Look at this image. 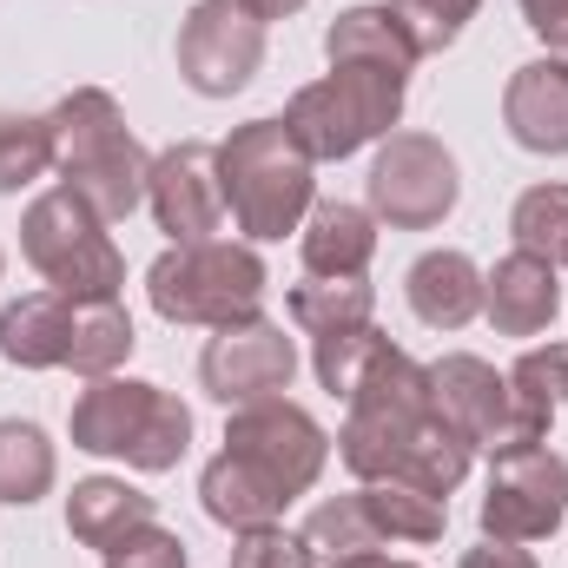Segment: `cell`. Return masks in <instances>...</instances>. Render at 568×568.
Returning a JSON list of instances; mask_svg holds the SVG:
<instances>
[{
	"mask_svg": "<svg viewBox=\"0 0 568 568\" xmlns=\"http://www.w3.org/2000/svg\"><path fill=\"white\" fill-rule=\"evenodd\" d=\"M483 311L503 337H536L549 331V317L562 311V278L549 258L536 252H509L496 258V272H483Z\"/></svg>",
	"mask_w": 568,
	"mask_h": 568,
	"instance_id": "18",
	"label": "cell"
},
{
	"mask_svg": "<svg viewBox=\"0 0 568 568\" xmlns=\"http://www.w3.org/2000/svg\"><path fill=\"white\" fill-rule=\"evenodd\" d=\"M509 232H516V252L568 265V185H529L509 212Z\"/></svg>",
	"mask_w": 568,
	"mask_h": 568,
	"instance_id": "25",
	"label": "cell"
},
{
	"mask_svg": "<svg viewBox=\"0 0 568 568\" xmlns=\"http://www.w3.org/2000/svg\"><path fill=\"white\" fill-rule=\"evenodd\" d=\"M404 291H410V311L429 331H463L483 311V272H476L469 252H424L410 265Z\"/></svg>",
	"mask_w": 568,
	"mask_h": 568,
	"instance_id": "21",
	"label": "cell"
},
{
	"mask_svg": "<svg viewBox=\"0 0 568 568\" xmlns=\"http://www.w3.org/2000/svg\"><path fill=\"white\" fill-rule=\"evenodd\" d=\"M529 33L549 47V60H568V0H516Z\"/></svg>",
	"mask_w": 568,
	"mask_h": 568,
	"instance_id": "32",
	"label": "cell"
},
{
	"mask_svg": "<svg viewBox=\"0 0 568 568\" xmlns=\"http://www.w3.org/2000/svg\"><path fill=\"white\" fill-rule=\"evenodd\" d=\"M73 449L87 456H120L145 476H165L179 469L185 443H192V410L159 390V384H140V377H93L80 397H73Z\"/></svg>",
	"mask_w": 568,
	"mask_h": 568,
	"instance_id": "6",
	"label": "cell"
},
{
	"mask_svg": "<svg viewBox=\"0 0 568 568\" xmlns=\"http://www.w3.org/2000/svg\"><path fill=\"white\" fill-rule=\"evenodd\" d=\"M133 317L120 311V297L106 304H80L67 291H27L0 311V357L20 371H80L113 377L133 357Z\"/></svg>",
	"mask_w": 568,
	"mask_h": 568,
	"instance_id": "4",
	"label": "cell"
},
{
	"mask_svg": "<svg viewBox=\"0 0 568 568\" xmlns=\"http://www.w3.org/2000/svg\"><path fill=\"white\" fill-rule=\"evenodd\" d=\"M384 331L377 324H357V331H331V337H311V364H317V384L331 390V397H351V384H357V371H364V357H371V344H377Z\"/></svg>",
	"mask_w": 568,
	"mask_h": 568,
	"instance_id": "27",
	"label": "cell"
},
{
	"mask_svg": "<svg viewBox=\"0 0 568 568\" xmlns=\"http://www.w3.org/2000/svg\"><path fill=\"white\" fill-rule=\"evenodd\" d=\"M456 568H536V556L523 542H483V549H469Z\"/></svg>",
	"mask_w": 568,
	"mask_h": 568,
	"instance_id": "33",
	"label": "cell"
},
{
	"mask_svg": "<svg viewBox=\"0 0 568 568\" xmlns=\"http://www.w3.org/2000/svg\"><path fill=\"white\" fill-rule=\"evenodd\" d=\"M344 404H351V417L337 429V456L357 483H404V489H424V496L449 503V489L469 476L476 449L436 410L429 364L397 351L390 337L371 344Z\"/></svg>",
	"mask_w": 568,
	"mask_h": 568,
	"instance_id": "1",
	"label": "cell"
},
{
	"mask_svg": "<svg viewBox=\"0 0 568 568\" xmlns=\"http://www.w3.org/2000/svg\"><path fill=\"white\" fill-rule=\"evenodd\" d=\"M377 258V219L364 205L324 199L304 212V272L311 278H364Z\"/></svg>",
	"mask_w": 568,
	"mask_h": 568,
	"instance_id": "19",
	"label": "cell"
},
{
	"mask_svg": "<svg viewBox=\"0 0 568 568\" xmlns=\"http://www.w3.org/2000/svg\"><path fill=\"white\" fill-rule=\"evenodd\" d=\"M311 152L291 140L284 120H245L232 140L219 145V192L225 212L245 239H284L311 212Z\"/></svg>",
	"mask_w": 568,
	"mask_h": 568,
	"instance_id": "5",
	"label": "cell"
},
{
	"mask_svg": "<svg viewBox=\"0 0 568 568\" xmlns=\"http://www.w3.org/2000/svg\"><path fill=\"white\" fill-rule=\"evenodd\" d=\"M568 516V463L536 443L489 456V496H483V536L489 542H542Z\"/></svg>",
	"mask_w": 568,
	"mask_h": 568,
	"instance_id": "13",
	"label": "cell"
},
{
	"mask_svg": "<svg viewBox=\"0 0 568 568\" xmlns=\"http://www.w3.org/2000/svg\"><path fill=\"white\" fill-rule=\"evenodd\" d=\"M53 469H60V463H53L47 429L20 424V417L0 424V503H13V509L40 503V496L53 489Z\"/></svg>",
	"mask_w": 568,
	"mask_h": 568,
	"instance_id": "24",
	"label": "cell"
},
{
	"mask_svg": "<svg viewBox=\"0 0 568 568\" xmlns=\"http://www.w3.org/2000/svg\"><path fill=\"white\" fill-rule=\"evenodd\" d=\"M377 311V291L364 278H304L291 284V324L304 337H331V331H357L371 324Z\"/></svg>",
	"mask_w": 568,
	"mask_h": 568,
	"instance_id": "23",
	"label": "cell"
},
{
	"mask_svg": "<svg viewBox=\"0 0 568 568\" xmlns=\"http://www.w3.org/2000/svg\"><path fill=\"white\" fill-rule=\"evenodd\" d=\"M317 556L304 549V536H284L278 523H265V529H239V542H232V568H311Z\"/></svg>",
	"mask_w": 568,
	"mask_h": 568,
	"instance_id": "30",
	"label": "cell"
},
{
	"mask_svg": "<svg viewBox=\"0 0 568 568\" xmlns=\"http://www.w3.org/2000/svg\"><path fill=\"white\" fill-rule=\"evenodd\" d=\"M145 205L159 219V232H172V245H205L225 225V192H219V145L179 140L152 159L145 179Z\"/></svg>",
	"mask_w": 568,
	"mask_h": 568,
	"instance_id": "16",
	"label": "cell"
},
{
	"mask_svg": "<svg viewBox=\"0 0 568 568\" xmlns=\"http://www.w3.org/2000/svg\"><path fill=\"white\" fill-rule=\"evenodd\" d=\"M20 252H27V265L47 278V291H67V297H80V304H106V297H120V284H126V258H120V245L106 239V219H100L87 199H73L67 185H60V192H40V199L27 205V219H20Z\"/></svg>",
	"mask_w": 568,
	"mask_h": 568,
	"instance_id": "8",
	"label": "cell"
},
{
	"mask_svg": "<svg viewBox=\"0 0 568 568\" xmlns=\"http://www.w3.org/2000/svg\"><path fill=\"white\" fill-rule=\"evenodd\" d=\"M449 529V503L424 496V489H404V483H364L337 503H317L304 516V549L317 562H357V556H377L384 542H443Z\"/></svg>",
	"mask_w": 568,
	"mask_h": 568,
	"instance_id": "10",
	"label": "cell"
},
{
	"mask_svg": "<svg viewBox=\"0 0 568 568\" xmlns=\"http://www.w3.org/2000/svg\"><path fill=\"white\" fill-rule=\"evenodd\" d=\"M265 60V20L245 0H199L179 27V80L205 100H232L252 87Z\"/></svg>",
	"mask_w": 568,
	"mask_h": 568,
	"instance_id": "14",
	"label": "cell"
},
{
	"mask_svg": "<svg viewBox=\"0 0 568 568\" xmlns=\"http://www.w3.org/2000/svg\"><path fill=\"white\" fill-rule=\"evenodd\" d=\"M106 568H185V542L172 536V529H159V523H145L133 529L120 549H106Z\"/></svg>",
	"mask_w": 568,
	"mask_h": 568,
	"instance_id": "31",
	"label": "cell"
},
{
	"mask_svg": "<svg viewBox=\"0 0 568 568\" xmlns=\"http://www.w3.org/2000/svg\"><path fill=\"white\" fill-rule=\"evenodd\" d=\"M404 87H410V73L390 60H337L324 80L291 93L284 126L311 159H351L371 140H390V126L404 113Z\"/></svg>",
	"mask_w": 568,
	"mask_h": 568,
	"instance_id": "7",
	"label": "cell"
},
{
	"mask_svg": "<svg viewBox=\"0 0 568 568\" xmlns=\"http://www.w3.org/2000/svg\"><path fill=\"white\" fill-rule=\"evenodd\" d=\"M245 7H252L258 20H284V13H297L304 0H245Z\"/></svg>",
	"mask_w": 568,
	"mask_h": 568,
	"instance_id": "34",
	"label": "cell"
},
{
	"mask_svg": "<svg viewBox=\"0 0 568 568\" xmlns=\"http://www.w3.org/2000/svg\"><path fill=\"white\" fill-rule=\"evenodd\" d=\"M40 172H53V126L27 113H0V192L33 185Z\"/></svg>",
	"mask_w": 568,
	"mask_h": 568,
	"instance_id": "26",
	"label": "cell"
},
{
	"mask_svg": "<svg viewBox=\"0 0 568 568\" xmlns=\"http://www.w3.org/2000/svg\"><path fill=\"white\" fill-rule=\"evenodd\" d=\"M516 397H529L536 410H556L568 404V344H542V351H523V364L509 371Z\"/></svg>",
	"mask_w": 568,
	"mask_h": 568,
	"instance_id": "29",
	"label": "cell"
},
{
	"mask_svg": "<svg viewBox=\"0 0 568 568\" xmlns=\"http://www.w3.org/2000/svg\"><path fill=\"white\" fill-rule=\"evenodd\" d=\"M324 60H331V67H337V60H390V67L410 73L424 53H417V40L404 33L397 7L384 0V7H351V13H337L331 33H324Z\"/></svg>",
	"mask_w": 568,
	"mask_h": 568,
	"instance_id": "22",
	"label": "cell"
},
{
	"mask_svg": "<svg viewBox=\"0 0 568 568\" xmlns=\"http://www.w3.org/2000/svg\"><path fill=\"white\" fill-rule=\"evenodd\" d=\"M337 568H417V562H390V556H357V562H337Z\"/></svg>",
	"mask_w": 568,
	"mask_h": 568,
	"instance_id": "35",
	"label": "cell"
},
{
	"mask_svg": "<svg viewBox=\"0 0 568 568\" xmlns=\"http://www.w3.org/2000/svg\"><path fill=\"white\" fill-rule=\"evenodd\" d=\"M390 7H397L404 33L417 40V53H443V47H456V33L476 20L483 0H390Z\"/></svg>",
	"mask_w": 568,
	"mask_h": 568,
	"instance_id": "28",
	"label": "cell"
},
{
	"mask_svg": "<svg viewBox=\"0 0 568 568\" xmlns=\"http://www.w3.org/2000/svg\"><path fill=\"white\" fill-rule=\"evenodd\" d=\"M145 523H159L152 516V496L133 489V483H120V476H87V483H73V496H67V529H73V542H87V549H120L133 529Z\"/></svg>",
	"mask_w": 568,
	"mask_h": 568,
	"instance_id": "20",
	"label": "cell"
},
{
	"mask_svg": "<svg viewBox=\"0 0 568 568\" xmlns=\"http://www.w3.org/2000/svg\"><path fill=\"white\" fill-rule=\"evenodd\" d=\"M456 159L429 133H390L377 165H371V219L397 225V232H429L456 212Z\"/></svg>",
	"mask_w": 568,
	"mask_h": 568,
	"instance_id": "12",
	"label": "cell"
},
{
	"mask_svg": "<svg viewBox=\"0 0 568 568\" xmlns=\"http://www.w3.org/2000/svg\"><path fill=\"white\" fill-rule=\"evenodd\" d=\"M291 377H297V351H291L284 324H272L265 311H252L239 324H219V337L199 357V384L225 410H245V404L278 397V390H291Z\"/></svg>",
	"mask_w": 568,
	"mask_h": 568,
	"instance_id": "15",
	"label": "cell"
},
{
	"mask_svg": "<svg viewBox=\"0 0 568 568\" xmlns=\"http://www.w3.org/2000/svg\"><path fill=\"white\" fill-rule=\"evenodd\" d=\"M429 390H436V410L449 417V429L469 449H489V456L536 449V443H549V424H556V410H536L529 397H516V384L496 377V364H483L469 351L436 357Z\"/></svg>",
	"mask_w": 568,
	"mask_h": 568,
	"instance_id": "11",
	"label": "cell"
},
{
	"mask_svg": "<svg viewBox=\"0 0 568 568\" xmlns=\"http://www.w3.org/2000/svg\"><path fill=\"white\" fill-rule=\"evenodd\" d=\"M324 456H331V436L297 404H284V397L245 404L225 424V449L199 476V503L232 536L239 529H265L324 476Z\"/></svg>",
	"mask_w": 568,
	"mask_h": 568,
	"instance_id": "2",
	"label": "cell"
},
{
	"mask_svg": "<svg viewBox=\"0 0 568 568\" xmlns=\"http://www.w3.org/2000/svg\"><path fill=\"white\" fill-rule=\"evenodd\" d=\"M47 126H53V172H60V185H67L73 199H87L106 225L126 219L133 205H145L152 159H145V145L133 140V126H126V113H120L113 93L73 87V93L47 113Z\"/></svg>",
	"mask_w": 568,
	"mask_h": 568,
	"instance_id": "3",
	"label": "cell"
},
{
	"mask_svg": "<svg viewBox=\"0 0 568 568\" xmlns=\"http://www.w3.org/2000/svg\"><path fill=\"white\" fill-rule=\"evenodd\" d=\"M503 126L523 152H568V60H529L503 87Z\"/></svg>",
	"mask_w": 568,
	"mask_h": 568,
	"instance_id": "17",
	"label": "cell"
},
{
	"mask_svg": "<svg viewBox=\"0 0 568 568\" xmlns=\"http://www.w3.org/2000/svg\"><path fill=\"white\" fill-rule=\"evenodd\" d=\"M145 297L165 324H239L265 304V258L252 245H172L152 258Z\"/></svg>",
	"mask_w": 568,
	"mask_h": 568,
	"instance_id": "9",
	"label": "cell"
}]
</instances>
